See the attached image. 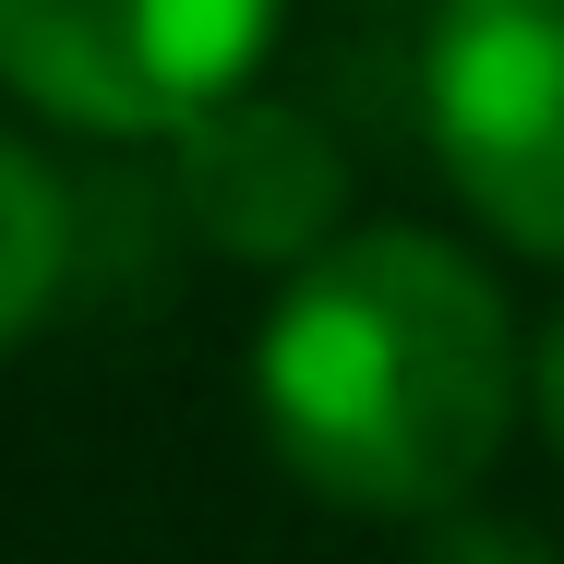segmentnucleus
<instances>
[{
    "mask_svg": "<svg viewBox=\"0 0 564 564\" xmlns=\"http://www.w3.org/2000/svg\"><path fill=\"white\" fill-rule=\"evenodd\" d=\"M421 109L468 217L564 264V0H445L421 48Z\"/></svg>",
    "mask_w": 564,
    "mask_h": 564,
    "instance_id": "7ed1b4c3",
    "label": "nucleus"
},
{
    "mask_svg": "<svg viewBox=\"0 0 564 564\" xmlns=\"http://www.w3.org/2000/svg\"><path fill=\"white\" fill-rule=\"evenodd\" d=\"M421 564H564L553 541H529V529H505V517H433V541H421Z\"/></svg>",
    "mask_w": 564,
    "mask_h": 564,
    "instance_id": "423d86ee",
    "label": "nucleus"
},
{
    "mask_svg": "<svg viewBox=\"0 0 564 564\" xmlns=\"http://www.w3.org/2000/svg\"><path fill=\"white\" fill-rule=\"evenodd\" d=\"M529 397H541V433H553V456H564V313H553V337H541V372H529Z\"/></svg>",
    "mask_w": 564,
    "mask_h": 564,
    "instance_id": "0eeeda50",
    "label": "nucleus"
},
{
    "mask_svg": "<svg viewBox=\"0 0 564 564\" xmlns=\"http://www.w3.org/2000/svg\"><path fill=\"white\" fill-rule=\"evenodd\" d=\"M264 48L276 0H0V97L109 144H181L252 97Z\"/></svg>",
    "mask_w": 564,
    "mask_h": 564,
    "instance_id": "f03ea898",
    "label": "nucleus"
},
{
    "mask_svg": "<svg viewBox=\"0 0 564 564\" xmlns=\"http://www.w3.org/2000/svg\"><path fill=\"white\" fill-rule=\"evenodd\" d=\"M337 193L348 169L325 144V120L289 97H228L217 120L181 132V205L240 264H313L337 240Z\"/></svg>",
    "mask_w": 564,
    "mask_h": 564,
    "instance_id": "20e7f679",
    "label": "nucleus"
},
{
    "mask_svg": "<svg viewBox=\"0 0 564 564\" xmlns=\"http://www.w3.org/2000/svg\"><path fill=\"white\" fill-rule=\"evenodd\" d=\"M517 313L433 228L325 240L252 337V421L276 468L348 517H456L517 433Z\"/></svg>",
    "mask_w": 564,
    "mask_h": 564,
    "instance_id": "f257e3e1",
    "label": "nucleus"
},
{
    "mask_svg": "<svg viewBox=\"0 0 564 564\" xmlns=\"http://www.w3.org/2000/svg\"><path fill=\"white\" fill-rule=\"evenodd\" d=\"M61 252H73L61 181L36 169V144H12V132H0V348L61 301Z\"/></svg>",
    "mask_w": 564,
    "mask_h": 564,
    "instance_id": "39448f33",
    "label": "nucleus"
}]
</instances>
